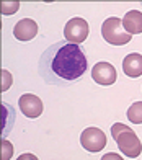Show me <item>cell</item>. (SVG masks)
<instances>
[{
    "label": "cell",
    "instance_id": "cell-9",
    "mask_svg": "<svg viewBox=\"0 0 142 160\" xmlns=\"http://www.w3.org/2000/svg\"><path fill=\"white\" fill-rule=\"evenodd\" d=\"M123 72L131 77L137 78L142 75V54L139 52H131L123 59Z\"/></svg>",
    "mask_w": 142,
    "mask_h": 160
},
{
    "label": "cell",
    "instance_id": "cell-8",
    "mask_svg": "<svg viewBox=\"0 0 142 160\" xmlns=\"http://www.w3.org/2000/svg\"><path fill=\"white\" fill-rule=\"evenodd\" d=\"M38 34V23L33 18H23L13 28V36L18 41H31Z\"/></svg>",
    "mask_w": 142,
    "mask_h": 160
},
{
    "label": "cell",
    "instance_id": "cell-11",
    "mask_svg": "<svg viewBox=\"0 0 142 160\" xmlns=\"http://www.w3.org/2000/svg\"><path fill=\"white\" fill-rule=\"evenodd\" d=\"M127 119L134 124H142V101H136L127 110Z\"/></svg>",
    "mask_w": 142,
    "mask_h": 160
},
{
    "label": "cell",
    "instance_id": "cell-6",
    "mask_svg": "<svg viewBox=\"0 0 142 160\" xmlns=\"http://www.w3.org/2000/svg\"><path fill=\"white\" fill-rule=\"evenodd\" d=\"M18 106H20V111L23 113L26 118H39L44 111V105L39 97L33 95V93H25L21 95L20 100H18Z\"/></svg>",
    "mask_w": 142,
    "mask_h": 160
},
{
    "label": "cell",
    "instance_id": "cell-7",
    "mask_svg": "<svg viewBox=\"0 0 142 160\" xmlns=\"http://www.w3.org/2000/svg\"><path fill=\"white\" fill-rule=\"evenodd\" d=\"M91 78H93L98 85L110 87V85H113L116 82L118 74H116V69H115L113 64L98 62V64H95V67L91 69Z\"/></svg>",
    "mask_w": 142,
    "mask_h": 160
},
{
    "label": "cell",
    "instance_id": "cell-2",
    "mask_svg": "<svg viewBox=\"0 0 142 160\" xmlns=\"http://www.w3.org/2000/svg\"><path fill=\"white\" fill-rule=\"evenodd\" d=\"M111 137L116 141L118 149L123 152L126 157L129 158H136L140 155L142 152V142L137 137V134L134 131L123 124V122H115L111 126Z\"/></svg>",
    "mask_w": 142,
    "mask_h": 160
},
{
    "label": "cell",
    "instance_id": "cell-14",
    "mask_svg": "<svg viewBox=\"0 0 142 160\" xmlns=\"http://www.w3.org/2000/svg\"><path fill=\"white\" fill-rule=\"evenodd\" d=\"M12 74L7 69L2 70V92H7L10 88V85H12Z\"/></svg>",
    "mask_w": 142,
    "mask_h": 160
},
{
    "label": "cell",
    "instance_id": "cell-4",
    "mask_svg": "<svg viewBox=\"0 0 142 160\" xmlns=\"http://www.w3.org/2000/svg\"><path fill=\"white\" fill-rule=\"evenodd\" d=\"M88 30L90 28L85 18L80 17L70 18L66 23V28H64V38L72 44H82L88 38Z\"/></svg>",
    "mask_w": 142,
    "mask_h": 160
},
{
    "label": "cell",
    "instance_id": "cell-12",
    "mask_svg": "<svg viewBox=\"0 0 142 160\" xmlns=\"http://www.w3.org/2000/svg\"><path fill=\"white\" fill-rule=\"evenodd\" d=\"M20 10V2H2V15H13L15 12Z\"/></svg>",
    "mask_w": 142,
    "mask_h": 160
},
{
    "label": "cell",
    "instance_id": "cell-3",
    "mask_svg": "<svg viewBox=\"0 0 142 160\" xmlns=\"http://www.w3.org/2000/svg\"><path fill=\"white\" fill-rule=\"evenodd\" d=\"M101 36L108 44H113V46H124L132 38V36L129 33H126V30H124L123 18H118V17H110L103 21Z\"/></svg>",
    "mask_w": 142,
    "mask_h": 160
},
{
    "label": "cell",
    "instance_id": "cell-13",
    "mask_svg": "<svg viewBox=\"0 0 142 160\" xmlns=\"http://www.w3.org/2000/svg\"><path fill=\"white\" fill-rule=\"evenodd\" d=\"M13 155V145L10 141H7L5 137L2 139V160H10Z\"/></svg>",
    "mask_w": 142,
    "mask_h": 160
},
{
    "label": "cell",
    "instance_id": "cell-10",
    "mask_svg": "<svg viewBox=\"0 0 142 160\" xmlns=\"http://www.w3.org/2000/svg\"><path fill=\"white\" fill-rule=\"evenodd\" d=\"M123 26L126 33L132 34H140L142 33V12L139 10H129L123 18Z\"/></svg>",
    "mask_w": 142,
    "mask_h": 160
},
{
    "label": "cell",
    "instance_id": "cell-1",
    "mask_svg": "<svg viewBox=\"0 0 142 160\" xmlns=\"http://www.w3.org/2000/svg\"><path fill=\"white\" fill-rule=\"evenodd\" d=\"M88 67L87 56L80 44L57 41L41 54L38 70L41 78L49 85L67 87L83 77Z\"/></svg>",
    "mask_w": 142,
    "mask_h": 160
},
{
    "label": "cell",
    "instance_id": "cell-15",
    "mask_svg": "<svg viewBox=\"0 0 142 160\" xmlns=\"http://www.w3.org/2000/svg\"><path fill=\"white\" fill-rule=\"evenodd\" d=\"M101 160H124L119 154H115V152H110V154H105L101 157Z\"/></svg>",
    "mask_w": 142,
    "mask_h": 160
},
{
    "label": "cell",
    "instance_id": "cell-5",
    "mask_svg": "<svg viewBox=\"0 0 142 160\" xmlns=\"http://www.w3.org/2000/svg\"><path fill=\"white\" fill-rule=\"evenodd\" d=\"M80 144L87 152L96 154V152L105 149L106 134L98 128H87V129H83V132L80 134Z\"/></svg>",
    "mask_w": 142,
    "mask_h": 160
},
{
    "label": "cell",
    "instance_id": "cell-16",
    "mask_svg": "<svg viewBox=\"0 0 142 160\" xmlns=\"http://www.w3.org/2000/svg\"><path fill=\"white\" fill-rule=\"evenodd\" d=\"M17 160H38V157L33 155V154H21Z\"/></svg>",
    "mask_w": 142,
    "mask_h": 160
}]
</instances>
